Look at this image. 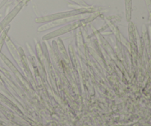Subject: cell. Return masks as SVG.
<instances>
[{
	"label": "cell",
	"instance_id": "cell-1",
	"mask_svg": "<svg viewBox=\"0 0 151 126\" xmlns=\"http://www.w3.org/2000/svg\"><path fill=\"white\" fill-rule=\"evenodd\" d=\"M84 17H85V16H70V17L64 18V19H57V20L53 21V22H51L50 24L44 25V26L39 27V28H38V30H39V31H44V30H45L50 29V28L53 27L57 26V25L62 24L66 23V22H71V21L78 20V19H83V18H84Z\"/></svg>",
	"mask_w": 151,
	"mask_h": 126
},
{
	"label": "cell",
	"instance_id": "cell-2",
	"mask_svg": "<svg viewBox=\"0 0 151 126\" xmlns=\"http://www.w3.org/2000/svg\"><path fill=\"white\" fill-rule=\"evenodd\" d=\"M72 1H73L74 2L78 3V4H83V5L86 6V3L84 2L83 0H72Z\"/></svg>",
	"mask_w": 151,
	"mask_h": 126
}]
</instances>
